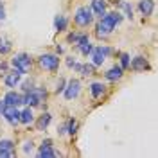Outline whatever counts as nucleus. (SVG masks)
Wrapping results in <instances>:
<instances>
[{"label":"nucleus","mask_w":158,"mask_h":158,"mask_svg":"<svg viewBox=\"0 0 158 158\" xmlns=\"http://www.w3.org/2000/svg\"><path fill=\"white\" fill-rule=\"evenodd\" d=\"M45 99H47V90L31 88L29 92H25V95H22V104H27V106H40Z\"/></svg>","instance_id":"f257e3e1"},{"label":"nucleus","mask_w":158,"mask_h":158,"mask_svg":"<svg viewBox=\"0 0 158 158\" xmlns=\"http://www.w3.org/2000/svg\"><path fill=\"white\" fill-rule=\"evenodd\" d=\"M11 65L15 67L16 72H20V74H27V70L31 69V58L25 54V52L16 54L15 58L11 59Z\"/></svg>","instance_id":"f03ea898"},{"label":"nucleus","mask_w":158,"mask_h":158,"mask_svg":"<svg viewBox=\"0 0 158 158\" xmlns=\"http://www.w3.org/2000/svg\"><path fill=\"white\" fill-rule=\"evenodd\" d=\"M76 23L77 25H81V27H88L90 23H92V20H94V16H92V9L90 7H79L77 11H76Z\"/></svg>","instance_id":"7ed1b4c3"},{"label":"nucleus","mask_w":158,"mask_h":158,"mask_svg":"<svg viewBox=\"0 0 158 158\" xmlns=\"http://www.w3.org/2000/svg\"><path fill=\"white\" fill-rule=\"evenodd\" d=\"M40 65L43 67L45 70H50V72H56L59 67V58L54 56V54H45L40 58Z\"/></svg>","instance_id":"20e7f679"},{"label":"nucleus","mask_w":158,"mask_h":158,"mask_svg":"<svg viewBox=\"0 0 158 158\" xmlns=\"http://www.w3.org/2000/svg\"><path fill=\"white\" fill-rule=\"evenodd\" d=\"M79 92H81V83H79L77 79H70L69 85H65V90H63V94H65V99H76L79 95Z\"/></svg>","instance_id":"39448f33"},{"label":"nucleus","mask_w":158,"mask_h":158,"mask_svg":"<svg viewBox=\"0 0 158 158\" xmlns=\"http://www.w3.org/2000/svg\"><path fill=\"white\" fill-rule=\"evenodd\" d=\"M92 61L95 67H101L104 61H106V56L110 54V49L108 47H97V49H92Z\"/></svg>","instance_id":"423d86ee"},{"label":"nucleus","mask_w":158,"mask_h":158,"mask_svg":"<svg viewBox=\"0 0 158 158\" xmlns=\"http://www.w3.org/2000/svg\"><path fill=\"white\" fill-rule=\"evenodd\" d=\"M2 113H4V117H6V120L9 122V124H16L18 122V118H20V111L16 106H9V104H6L4 102V110H2Z\"/></svg>","instance_id":"0eeeda50"},{"label":"nucleus","mask_w":158,"mask_h":158,"mask_svg":"<svg viewBox=\"0 0 158 158\" xmlns=\"http://www.w3.org/2000/svg\"><path fill=\"white\" fill-rule=\"evenodd\" d=\"M56 155H58V153L52 149V142H50V140H45L38 149V156L40 158H50V156H56Z\"/></svg>","instance_id":"6e6552de"},{"label":"nucleus","mask_w":158,"mask_h":158,"mask_svg":"<svg viewBox=\"0 0 158 158\" xmlns=\"http://www.w3.org/2000/svg\"><path fill=\"white\" fill-rule=\"evenodd\" d=\"M102 22L110 25L111 29H115V25H118L122 22V15L120 13H108V15H102Z\"/></svg>","instance_id":"1a4fd4ad"},{"label":"nucleus","mask_w":158,"mask_h":158,"mask_svg":"<svg viewBox=\"0 0 158 158\" xmlns=\"http://www.w3.org/2000/svg\"><path fill=\"white\" fill-rule=\"evenodd\" d=\"M129 67H131L133 70H137V72H140V70H148L149 63H148V59L144 58V56H137L135 59L129 61Z\"/></svg>","instance_id":"9d476101"},{"label":"nucleus","mask_w":158,"mask_h":158,"mask_svg":"<svg viewBox=\"0 0 158 158\" xmlns=\"http://www.w3.org/2000/svg\"><path fill=\"white\" fill-rule=\"evenodd\" d=\"M13 142L11 140H0V158L13 156Z\"/></svg>","instance_id":"9b49d317"},{"label":"nucleus","mask_w":158,"mask_h":158,"mask_svg":"<svg viewBox=\"0 0 158 158\" xmlns=\"http://www.w3.org/2000/svg\"><path fill=\"white\" fill-rule=\"evenodd\" d=\"M138 9H140V13L144 16H149L153 13V9H155V2L153 0H140L138 2Z\"/></svg>","instance_id":"f8f14e48"},{"label":"nucleus","mask_w":158,"mask_h":158,"mask_svg":"<svg viewBox=\"0 0 158 158\" xmlns=\"http://www.w3.org/2000/svg\"><path fill=\"white\" fill-rule=\"evenodd\" d=\"M4 102L9 106H18V104H22V95H18L16 92H7L4 95Z\"/></svg>","instance_id":"ddd939ff"},{"label":"nucleus","mask_w":158,"mask_h":158,"mask_svg":"<svg viewBox=\"0 0 158 158\" xmlns=\"http://www.w3.org/2000/svg\"><path fill=\"white\" fill-rule=\"evenodd\" d=\"M20 76H22V74L15 70V72H11V74H7V76H6L4 83H6V85H7L9 88H15V86H16V85L20 83Z\"/></svg>","instance_id":"4468645a"},{"label":"nucleus","mask_w":158,"mask_h":158,"mask_svg":"<svg viewBox=\"0 0 158 158\" xmlns=\"http://www.w3.org/2000/svg\"><path fill=\"white\" fill-rule=\"evenodd\" d=\"M122 74H124V70L115 65V67H111V69L106 72V79H108V81H117V79L122 77Z\"/></svg>","instance_id":"2eb2a0df"},{"label":"nucleus","mask_w":158,"mask_h":158,"mask_svg":"<svg viewBox=\"0 0 158 158\" xmlns=\"http://www.w3.org/2000/svg\"><path fill=\"white\" fill-rule=\"evenodd\" d=\"M90 9H92V13H95V15H99V16H102L104 11H106V2H104V0H94Z\"/></svg>","instance_id":"dca6fc26"},{"label":"nucleus","mask_w":158,"mask_h":158,"mask_svg":"<svg viewBox=\"0 0 158 158\" xmlns=\"http://www.w3.org/2000/svg\"><path fill=\"white\" fill-rule=\"evenodd\" d=\"M90 92H92V95L97 99L101 97L104 92H106V86L102 85V83H92V86H90Z\"/></svg>","instance_id":"f3484780"},{"label":"nucleus","mask_w":158,"mask_h":158,"mask_svg":"<svg viewBox=\"0 0 158 158\" xmlns=\"http://www.w3.org/2000/svg\"><path fill=\"white\" fill-rule=\"evenodd\" d=\"M32 120H34V115H32L31 108L23 110V111H20V118H18V122H22V124H31Z\"/></svg>","instance_id":"a211bd4d"},{"label":"nucleus","mask_w":158,"mask_h":158,"mask_svg":"<svg viewBox=\"0 0 158 158\" xmlns=\"http://www.w3.org/2000/svg\"><path fill=\"white\" fill-rule=\"evenodd\" d=\"M50 120H52V117H50V113H43L41 117L38 118V122H36V128L41 131V129H45L47 126L50 124Z\"/></svg>","instance_id":"6ab92c4d"},{"label":"nucleus","mask_w":158,"mask_h":158,"mask_svg":"<svg viewBox=\"0 0 158 158\" xmlns=\"http://www.w3.org/2000/svg\"><path fill=\"white\" fill-rule=\"evenodd\" d=\"M67 25H69V20H67V16H56V20H54V27H56V31H65L67 29Z\"/></svg>","instance_id":"aec40b11"},{"label":"nucleus","mask_w":158,"mask_h":158,"mask_svg":"<svg viewBox=\"0 0 158 158\" xmlns=\"http://www.w3.org/2000/svg\"><path fill=\"white\" fill-rule=\"evenodd\" d=\"M111 31H113V29H111L110 25H106V23H104L102 20L99 22V25H97V36H108Z\"/></svg>","instance_id":"412c9836"},{"label":"nucleus","mask_w":158,"mask_h":158,"mask_svg":"<svg viewBox=\"0 0 158 158\" xmlns=\"http://www.w3.org/2000/svg\"><path fill=\"white\" fill-rule=\"evenodd\" d=\"M94 70H95V65H81V67H79V72H81L83 76H92Z\"/></svg>","instance_id":"4be33fe9"},{"label":"nucleus","mask_w":158,"mask_h":158,"mask_svg":"<svg viewBox=\"0 0 158 158\" xmlns=\"http://www.w3.org/2000/svg\"><path fill=\"white\" fill-rule=\"evenodd\" d=\"M9 50H11V43L6 38H0V52L2 54H7Z\"/></svg>","instance_id":"5701e85b"},{"label":"nucleus","mask_w":158,"mask_h":158,"mask_svg":"<svg viewBox=\"0 0 158 158\" xmlns=\"http://www.w3.org/2000/svg\"><path fill=\"white\" fill-rule=\"evenodd\" d=\"M76 129H77V120H76V118H70L69 124H67V133L74 135V133H76Z\"/></svg>","instance_id":"b1692460"},{"label":"nucleus","mask_w":158,"mask_h":158,"mask_svg":"<svg viewBox=\"0 0 158 158\" xmlns=\"http://www.w3.org/2000/svg\"><path fill=\"white\" fill-rule=\"evenodd\" d=\"M77 49L81 50V54H85V56H88L90 52H92V49H94V47L90 45V41H86V43H83V45H79Z\"/></svg>","instance_id":"393cba45"},{"label":"nucleus","mask_w":158,"mask_h":158,"mask_svg":"<svg viewBox=\"0 0 158 158\" xmlns=\"http://www.w3.org/2000/svg\"><path fill=\"white\" fill-rule=\"evenodd\" d=\"M128 67H129V56L126 52H122L120 54V69L124 70V69H128Z\"/></svg>","instance_id":"a878e982"},{"label":"nucleus","mask_w":158,"mask_h":158,"mask_svg":"<svg viewBox=\"0 0 158 158\" xmlns=\"http://www.w3.org/2000/svg\"><path fill=\"white\" fill-rule=\"evenodd\" d=\"M120 7L126 11V15H128V18H133V9H131V6H129L128 2H120Z\"/></svg>","instance_id":"bb28decb"},{"label":"nucleus","mask_w":158,"mask_h":158,"mask_svg":"<svg viewBox=\"0 0 158 158\" xmlns=\"http://www.w3.org/2000/svg\"><path fill=\"white\" fill-rule=\"evenodd\" d=\"M65 79H59V83H58V88H56V94H59V92H63L65 90Z\"/></svg>","instance_id":"cd10ccee"},{"label":"nucleus","mask_w":158,"mask_h":158,"mask_svg":"<svg viewBox=\"0 0 158 158\" xmlns=\"http://www.w3.org/2000/svg\"><path fill=\"white\" fill-rule=\"evenodd\" d=\"M31 151H32V142H25V144H23V153L29 155Z\"/></svg>","instance_id":"c85d7f7f"},{"label":"nucleus","mask_w":158,"mask_h":158,"mask_svg":"<svg viewBox=\"0 0 158 158\" xmlns=\"http://www.w3.org/2000/svg\"><path fill=\"white\" fill-rule=\"evenodd\" d=\"M22 86H23V92H29V90L32 88V83H31V81H25Z\"/></svg>","instance_id":"c756f323"},{"label":"nucleus","mask_w":158,"mask_h":158,"mask_svg":"<svg viewBox=\"0 0 158 158\" xmlns=\"http://www.w3.org/2000/svg\"><path fill=\"white\" fill-rule=\"evenodd\" d=\"M6 18V11H4V6H2V2H0V20Z\"/></svg>","instance_id":"7c9ffc66"},{"label":"nucleus","mask_w":158,"mask_h":158,"mask_svg":"<svg viewBox=\"0 0 158 158\" xmlns=\"http://www.w3.org/2000/svg\"><path fill=\"white\" fill-rule=\"evenodd\" d=\"M79 34H69V41H77Z\"/></svg>","instance_id":"2f4dec72"},{"label":"nucleus","mask_w":158,"mask_h":158,"mask_svg":"<svg viewBox=\"0 0 158 158\" xmlns=\"http://www.w3.org/2000/svg\"><path fill=\"white\" fill-rule=\"evenodd\" d=\"M67 65H69L70 69H72V67L76 65V61H74V59H72V58H69V61H67Z\"/></svg>","instance_id":"473e14b6"}]
</instances>
